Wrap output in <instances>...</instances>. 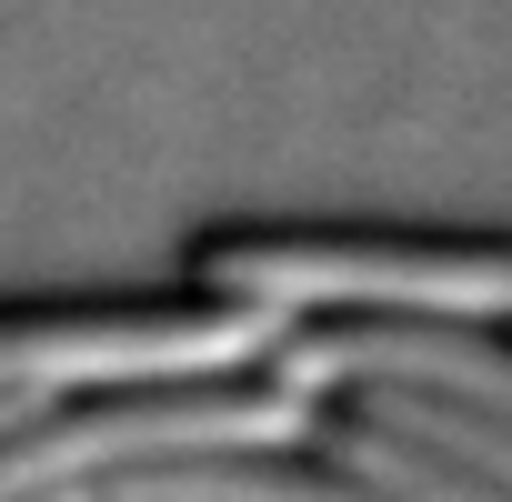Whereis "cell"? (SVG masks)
<instances>
[{"instance_id":"1","label":"cell","mask_w":512,"mask_h":502,"mask_svg":"<svg viewBox=\"0 0 512 502\" xmlns=\"http://www.w3.org/2000/svg\"><path fill=\"white\" fill-rule=\"evenodd\" d=\"M201 292L312 312H412V322H512V241H402V231H211L191 251Z\"/></svg>"},{"instance_id":"2","label":"cell","mask_w":512,"mask_h":502,"mask_svg":"<svg viewBox=\"0 0 512 502\" xmlns=\"http://www.w3.org/2000/svg\"><path fill=\"white\" fill-rule=\"evenodd\" d=\"M282 312L191 292V302H81V312H0V392H101V382H201L262 372Z\"/></svg>"},{"instance_id":"3","label":"cell","mask_w":512,"mask_h":502,"mask_svg":"<svg viewBox=\"0 0 512 502\" xmlns=\"http://www.w3.org/2000/svg\"><path fill=\"white\" fill-rule=\"evenodd\" d=\"M282 382H302L312 402L332 392H432L462 402L482 422H512V342H492V322H412V312H312L282 332L272 352Z\"/></svg>"},{"instance_id":"4","label":"cell","mask_w":512,"mask_h":502,"mask_svg":"<svg viewBox=\"0 0 512 502\" xmlns=\"http://www.w3.org/2000/svg\"><path fill=\"white\" fill-rule=\"evenodd\" d=\"M101 502H392V492H372L362 472H342L312 442H282V452H181V462H141V472H111Z\"/></svg>"},{"instance_id":"5","label":"cell","mask_w":512,"mask_h":502,"mask_svg":"<svg viewBox=\"0 0 512 502\" xmlns=\"http://www.w3.org/2000/svg\"><path fill=\"white\" fill-rule=\"evenodd\" d=\"M312 452H332L342 472H362V482H372V492H392V502H512V492H492L482 472H462V462H442V452H422V442L382 432L362 402H322Z\"/></svg>"},{"instance_id":"6","label":"cell","mask_w":512,"mask_h":502,"mask_svg":"<svg viewBox=\"0 0 512 502\" xmlns=\"http://www.w3.org/2000/svg\"><path fill=\"white\" fill-rule=\"evenodd\" d=\"M31 402H41V392H0V432H11V422H21Z\"/></svg>"}]
</instances>
